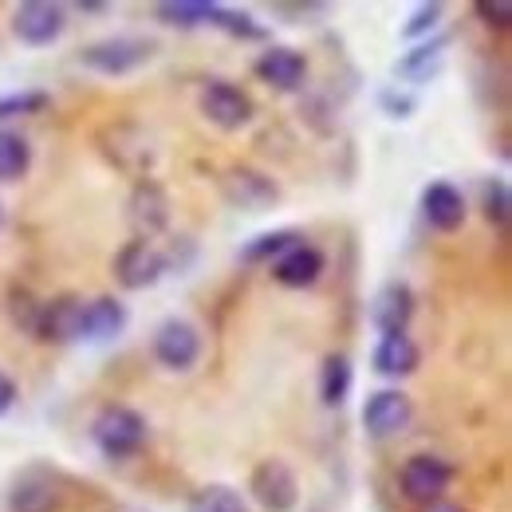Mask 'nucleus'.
<instances>
[{
	"mask_svg": "<svg viewBox=\"0 0 512 512\" xmlns=\"http://www.w3.org/2000/svg\"><path fill=\"white\" fill-rule=\"evenodd\" d=\"M442 16H446V4H442V0H426V4H418V8L410 12V20L402 24V40H406V44H422V40H430V36L438 32Z\"/></svg>",
	"mask_w": 512,
	"mask_h": 512,
	"instance_id": "7c9ffc66",
	"label": "nucleus"
},
{
	"mask_svg": "<svg viewBox=\"0 0 512 512\" xmlns=\"http://www.w3.org/2000/svg\"><path fill=\"white\" fill-rule=\"evenodd\" d=\"M351 383H355V367H351V359H347L343 351L323 355V363H320V402L327 406V410H339V406L347 402Z\"/></svg>",
	"mask_w": 512,
	"mask_h": 512,
	"instance_id": "4be33fe9",
	"label": "nucleus"
},
{
	"mask_svg": "<svg viewBox=\"0 0 512 512\" xmlns=\"http://www.w3.org/2000/svg\"><path fill=\"white\" fill-rule=\"evenodd\" d=\"M446 48H449V36L446 32H434L430 40L414 44L410 52H402V60L394 64V75H398L402 83H430V79L442 71Z\"/></svg>",
	"mask_w": 512,
	"mask_h": 512,
	"instance_id": "412c9836",
	"label": "nucleus"
},
{
	"mask_svg": "<svg viewBox=\"0 0 512 512\" xmlns=\"http://www.w3.org/2000/svg\"><path fill=\"white\" fill-rule=\"evenodd\" d=\"M379 107H383L386 119H410L418 99L410 91H402V87H386V91H379Z\"/></svg>",
	"mask_w": 512,
	"mask_h": 512,
	"instance_id": "473e14b6",
	"label": "nucleus"
},
{
	"mask_svg": "<svg viewBox=\"0 0 512 512\" xmlns=\"http://www.w3.org/2000/svg\"><path fill=\"white\" fill-rule=\"evenodd\" d=\"M64 505V477L48 465H28L8 489V512H64Z\"/></svg>",
	"mask_w": 512,
	"mask_h": 512,
	"instance_id": "0eeeda50",
	"label": "nucleus"
},
{
	"mask_svg": "<svg viewBox=\"0 0 512 512\" xmlns=\"http://www.w3.org/2000/svg\"><path fill=\"white\" fill-rule=\"evenodd\" d=\"M40 312H44V300H40L28 284H12V288L4 292V316H8V323H12L20 335H32V339H36V331H40Z\"/></svg>",
	"mask_w": 512,
	"mask_h": 512,
	"instance_id": "5701e85b",
	"label": "nucleus"
},
{
	"mask_svg": "<svg viewBox=\"0 0 512 512\" xmlns=\"http://www.w3.org/2000/svg\"><path fill=\"white\" fill-rule=\"evenodd\" d=\"M83 312H87V300L79 292H60V296L44 300L36 339L40 343H56V347L79 343L83 339Z\"/></svg>",
	"mask_w": 512,
	"mask_h": 512,
	"instance_id": "2eb2a0df",
	"label": "nucleus"
},
{
	"mask_svg": "<svg viewBox=\"0 0 512 512\" xmlns=\"http://www.w3.org/2000/svg\"><path fill=\"white\" fill-rule=\"evenodd\" d=\"M48 107H52V95L48 91H12V95H0V127L12 123V119L44 115Z\"/></svg>",
	"mask_w": 512,
	"mask_h": 512,
	"instance_id": "c756f323",
	"label": "nucleus"
},
{
	"mask_svg": "<svg viewBox=\"0 0 512 512\" xmlns=\"http://www.w3.org/2000/svg\"><path fill=\"white\" fill-rule=\"evenodd\" d=\"M75 12H83V16H107V12H111V4H103V0H79V4H75Z\"/></svg>",
	"mask_w": 512,
	"mask_h": 512,
	"instance_id": "c9c22d12",
	"label": "nucleus"
},
{
	"mask_svg": "<svg viewBox=\"0 0 512 512\" xmlns=\"http://www.w3.org/2000/svg\"><path fill=\"white\" fill-rule=\"evenodd\" d=\"M95 150L103 154L107 166H115L123 178H154V166H158V138L154 130H146L134 119H111L95 130Z\"/></svg>",
	"mask_w": 512,
	"mask_h": 512,
	"instance_id": "f257e3e1",
	"label": "nucleus"
},
{
	"mask_svg": "<svg viewBox=\"0 0 512 512\" xmlns=\"http://www.w3.org/2000/svg\"><path fill=\"white\" fill-rule=\"evenodd\" d=\"M91 442L107 461H130L150 442V422L134 406L111 402L91 418Z\"/></svg>",
	"mask_w": 512,
	"mask_h": 512,
	"instance_id": "f03ea898",
	"label": "nucleus"
},
{
	"mask_svg": "<svg viewBox=\"0 0 512 512\" xmlns=\"http://www.w3.org/2000/svg\"><path fill=\"white\" fill-rule=\"evenodd\" d=\"M422 217L430 229L438 233H453L465 225V193L457 190L453 182H430L422 190Z\"/></svg>",
	"mask_w": 512,
	"mask_h": 512,
	"instance_id": "a211bd4d",
	"label": "nucleus"
},
{
	"mask_svg": "<svg viewBox=\"0 0 512 512\" xmlns=\"http://www.w3.org/2000/svg\"><path fill=\"white\" fill-rule=\"evenodd\" d=\"M430 512H465V509H457V505H446V501H438V505H430Z\"/></svg>",
	"mask_w": 512,
	"mask_h": 512,
	"instance_id": "e433bc0d",
	"label": "nucleus"
},
{
	"mask_svg": "<svg viewBox=\"0 0 512 512\" xmlns=\"http://www.w3.org/2000/svg\"><path fill=\"white\" fill-rule=\"evenodd\" d=\"M67 28V8L56 0H24L12 12V36L28 48H48L64 36Z\"/></svg>",
	"mask_w": 512,
	"mask_h": 512,
	"instance_id": "ddd939ff",
	"label": "nucleus"
},
{
	"mask_svg": "<svg viewBox=\"0 0 512 512\" xmlns=\"http://www.w3.org/2000/svg\"><path fill=\"white\" fill-rule=\"evenodd\" d=\"M150 351H154V363L182 375V371H193L205 343H201V331L193 327L190 320H162L154 327V339H150Z\"/></svg>",
	"mask_w": 512,
	"mask_h": 512,
	"instance_id": "1a4fd4ad",
	"label": "nucleus"
},
{
	"mask_svg": "<svg viewBox=\"0 0 512 512\" xmlns=\"http://www.w3.org/2000/svg\"><path fill=\"white\" fill-rule=\"evenodd\" d=\"M32 170V146L20 130L0 127V182H20Z\"/></svg>",
	"mask_w": 512,
	"mask_h": 512,
	"instance_id": "393cba45",
	"label": "nucleus"
},
{
	"mask_svg": "<svg viewBox=\"0 0 512 512\" xmlns=\"http://www.w3.org/2000/svg\"><path fill=\"white\" fill-rule=\"evenodd\" d=\"M363 430L375 438V442H386V438H398L410 422H414V402L406 390L398 386H383L375 394H367L363 402Z\"/></svg>",
	"mask_w": 512,
	"mask_h": 512,
	"instance_id": "f8f14e48",
	"label": "nucleus"
},
{
	"mask_svg": "<svg viewBox=\"0 0 512 512\" xmlns=\"http://www.w3.org/2000/svg\"><path fill=\"white\" fill-rule=\"evenodd\" d=\"M300 241H304V233H296V229H272V233L253 237V241L241 249V260H245V264H272L276 256H284L292 245H300Z\"/></svg>",
	"mask_w": 512,
	"mask_h": 512,
	"instance_id": "cd10ccee",
	"label": "nucleus"
},
{
	"mask_svg": "<svg viewBox=\"0 0 512 512\" xmlns=\"http://www.w3.org/2000/svg\"><path fill=\"white\" fill-rule=\"evenodd\" d=\"M217 190L225 197V205L241 209V213H272L280 201H284V190L272 174L256 170V166H245V162H233L217 174Z\"/></svg>",
	"mask_w": 512,
	"mask_h": 512,
	"instance_id": "7ed1b4c3",
	"label": "nucleus"
},
{
	"mask_svg": "<svg viewBox=\"0 0 512 512\" xmlns=\"http://www.w3.org/2000/svg\"><path fill=\"white\" fill-rule=\"evenodd\" d=\"M473 16H477L485 28H493V32H509L512 28L509 0H477V4H473Z\"/></svg>",
	"mask_w": 512,
	"mask_h": 512,
	"instance_id": "2f4dec72",
	"label": "nucleus"
},
{
	"mask_svg": "<svg viewBox=\"0 0 512 512\" xmlns=\"http://www.w3.org/2000/svg\"><path fill=\"white\" fill-rule=\"evenodd\" d=\"M249 501L260 512H296L300 505V477L284 457H264L249 473Z\"/></svg>",
	"mask_w": 512,
	"mask_h": 512,
	"instance_id": "423d86ee",
	"label": "nucleus"
},
{
	"mask_svg": "<svg viewBox=\"0 0 512 512\" xmlns=\"http://www.w3.org/2000/svg\"><path fill=\"white\" fill-rule=\"evenodd\" d=\"M158 44L150 36H107L79 48V64L95 75H130L154 60Z\"/></svg>",
	"mask_w": 512,
	"mask_h": 512,
	"instance_id": "39448f33",
	"label": "nucleus"
},
{
	"mask_svg": "<svg viewBox=\"0 0 512 512\" xmlns=\"http://www.w3.org/2000/svg\"><path fill=\"white\" fill-rule=\"evenodd\" d=\"M481 209H485V221L497 229V233H509L512 225V190L505 178H489L481 186Z\"/></svg>",
	"mask_w": 512,
	"mask_h": 512,
	"instance_id": "c85d7f7f",
	"label": "nucleus"
},
{
	"mask_svg": "<svg viewBox=\"0 0 512 512\" xmlns=\"http://www.w3.org/2000/svg\"><path fill=\"white\" fill-rule=\"evenodd\" d=\"M418 363H422V351L410 335H379V343L371 351V367L383 379H406L418 371Z\"/></svg>",
	"mask_w": 512,
	"mask_h": 512,
	"instance_id": "aec40b11",
	"label": "nucleus"
},
{
	"mask_svg": "<svg viewBox=\"0 0 512 512\" xmlns=\"http://www.w3.org/2000/svg\"><path fill=\"white\" fill-rule=\"evenodd\" d=\"M209 4L213 0H158L154 20L166 28H205L209 24Z\"/></svg>",
	"mask_w": 512,
	"mask_h": 512,
	"instance_id": "a878e982",
	"label": "nucleus"
},
{
	"mask_svg": "<svg viewBox=\"0 0 512 512\" xmlns=\"http://www.w3.org/2000/svg\"><path fill=\"white\" fill-rule=\"evenodd\" d=\"M190 512H253V509H249V497L241 489L213 481V485H201L190 497Z\"/></svg>",
	"mask_w": 512,
	"mask_h": 512,
	"instance_id": "bb28decb",
	"label": "nucleus"
},
{
	"mask_svg": "<svg viewBox=\"0 0 512 512\" xmlns=\"http://www.w3.org/2000/svg\"><path fill=\"white\" fill-rule=\"evenodd\" d=\"M414 288L406 280H386L383 288L371 296V323L379 335H410V320H414Z\"/></svg>",
	"mask_w": 512,
	"mask_h": 512,
	"instance_id": "dca6fc26",
	"label": "nucleus"
},
{
	"mask_svg": "<svg viewBox=\"0 0 512 512\" xmlns=\"http://www.w3.org/2000/svg\"><path fill=\"white\" fill-rule=\"evenodd\" d=\"M201 115L217 130H245L253 123V95L233 79H209L201 87Z\"/></svg>",
	"mask_w": 512,
	"mask_h": 512,
	"instance_id": "6e6552de",
	"label": "nucleus"
},
{
	"mask_svg": "<svg viewBox=\"0 0 512 512\" xmlns=\"http://www.w3.org/2000/svg\"><path fill=\"white\" fill-rule=\"evenodd\" d=\"M449 485H453V465L438 453H414L398 469V493L418 509L446 501Z\"/></svg>",
	"mask_w": 512,
	"mask_h": 512,
	"instance_id": "20e7f679",
	"label": "nucleus"
},
{
	"mask_svg": "<svg viewBox=\"0 0 512 512\" xmlns=\"http://www.w3.org/2000/svg\"><path fill=\"white\" fill-rule=\"evenodd\" d=\"M253 75L280 95H296L308 83V56L288 44H268L253 60Z\"/></svg>",
	"mask_w": 512,
	"mask_h": 512,
	"instance_id": "4468645a",
	"label": "nucleus"
},
{
	"mask_svg": "<svg viewBox=\"0 0 512 512\" xmlns=\"http://www.w3.org/2000/svg\"><path fill=\"white\" fill-rule=\"evenodd\" d=\"M272 16H280L284 24H304L308 16H327V4H316V0L284 4V0H276V4H272Z\"/></svg>",
	"mask_w": 512,
	"mask_h": 512,
	"instance_id": "72a5a7b5",
	"label": "nucleus"
},
{
	"mask_svg": "<svg viewBox=\"0 0 512 512\" xmlns=\"http://www.w3.org/2000/svg\"><path fill=\"white\" fill-rule=\"evenodd\" d=\"M209 28H217V32H225V36H233V40H245V44H256V40H264L268 32H264V24H256L249 12H241V8H229V4H209Z\"/></svg>",
	"mask_w": 512,
	"mask_h": 512,
	"instance_id": "b1692460",
	"label": "nucleus"
},
{
	"mask_svg": "<svg viewBox=\"0 0 512 512\" xmlns=\"http://www.w3.org/2000/svg\"><path fill=\"white\" fill-rule=\"evenodd\" d=\"M107 512H146V509H138V505H111Z\"/></svg>",
	"mask_w": 512,
	"mask_h": 512,
	"instance_id": "4c0bfd02",
	"label": "nucleus"
},
{
	"mask_svg": "<svg viewBox=\"0 0 512 512\" xmlns=\"http://www.w3.org/2000/svg\"><path fill=\"white\" fill-rule=\"evenodd\" d=\"M0 221H4V209H0Z\"/></svg>",
	"mask_w": 512,
	"mask_h": 512,
	"instance_id": "58836bf2",
	"label": "nucleus"
},
{
	"mask_svg": "<svg viewBox=\"0 0 512 512\" xmlns=\"http://www.w3.org/2000/svg\"><path fill=\"white\" fill-rule=\"evenodd\" d=\"M127 225H130V233L142 237V241H158V237L170 229V193H166L162 182L142 178V182L130 186Z\"/></svg>",
	"mask_w": 512,
	"mask_h": 512,
	"instance_id": "9b49d317",
	"label": "nucleus"
},
{
	"mask_svg": "<svg viewBox=\"0 0 512 512\" xmlns=\"http://www.w3.org/2000/svg\"><path fill=\"white\" fill-rule=\"evenodd\" d=\"M127 304L119 296H95L87 300V312H83V339L87 343H111L127 331Z\"/></svg>",
	"mask_w": 512,
	"mask_h": 512,
	"instance_id": "6ab92c4d",
	"label": "nucleus"
},
{
	"mask_svg": "<svg viewBox=\"0 0 512 512\" xmlns=\"http://www.w3.org/2000/svg\"><path fill=\"white\" fill-rule=\"evenodd\" d=\"M268 268H272V280L280 288H312L323 276V268H327V256L316 245L300 241V245H292L284 256H276Z\"/></svg>",
	"mask_w": 512,
	"mask_h": 512,
	"instance_id": "f3484780",
	"label": "nucleus"
},
{
	"mask_svg": "<svg viewBox=\"0 0 512 512\" xmlns=\"http://www.w3.org/2000/svg\"><path fill=\"white\" fill-rule=\"evenodd\" d=\"M16 398H20L16 383H12V379H8L4 371H0V418H4V414H8L12 406H16Z\"/></svg>",
	"mask_w": 512,
	"mask_h": 512,
	"instance_id": "f704fd0d",
	"label": "nucleus"
},
{
	"mask_svg": "<svg viewBox=\"0 0 512 512\" xmlns=\"http://www.w3.org/2000/svg\"><path fill=\"white\" fill-rule=\"evenodd\" d=\"M111 268H115L119 288H127V292H146V288H154V284L166 276V253H162L158 241L130 237L127 245L115 253Z\"/></svg>",
	"mask_w": 512,
	"mask_h": 512,
	"instance_id": "9d476101",
	"label": "nucleus"
}]
</instances>
